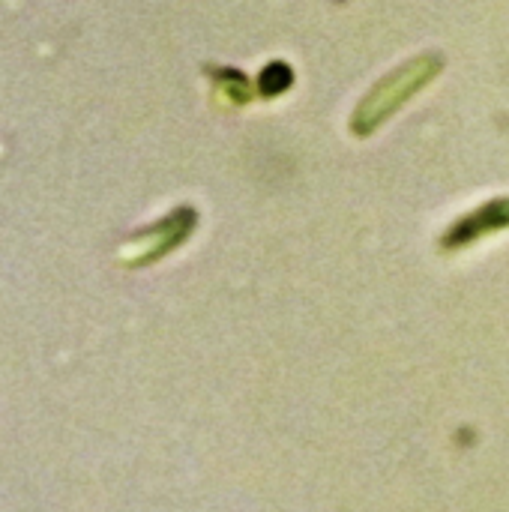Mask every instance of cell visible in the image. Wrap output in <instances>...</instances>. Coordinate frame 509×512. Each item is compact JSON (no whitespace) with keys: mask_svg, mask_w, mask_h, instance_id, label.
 Masks as SVG:
<instances>
[{"mask_svg":"<svg viewBox=\"0 0 509 512\" xmlns=\"http://www.w3.org/2000/svg\"><path fill=\"white\" fill-rule=\"evenodd\" d=\"M441 69L438 57H420L408 66H402L396 75H390L387 81H381L357 108L351 126L357 135H369L372 129L381 126L384 117H390L408 96H414L423 84H429V78H435V72Z\"/></svg>","mask_w":509,"mask_h":512,"instance_id":"1","label":"cell"}]
</instances>
